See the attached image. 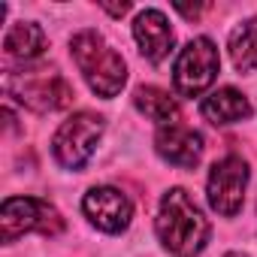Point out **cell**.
<instances>
[{
    "instance_id": "obj_12",
    "label": "cell",
    "mask_w": 257,
    "mask_h": 257,
    "mask_svg": "<svg viewBox=\"0 0 257 257\" xmlns=\"http://www.w3.org/2000/svg\"><path fill=\"white\" fill-rule=\"evenodd\" d=\"M4 49H7V55H13V58L31 61V58H37V55H43V49H46V34H43L40 25H34V22H16V25L7 31V37H4Z\"/></svg>"
},
{
    "instance_id": "obj_10",
    "label": "cell",
    "mask_w": 257,
    "mask_h": 257,
    "mask_svg": "<svg viewBox=\"0 0 257 257\" xmlns=\"http://www.w3.org/2000/svg\"><path fill=\"white\" fill-rule=\"evenodd\" d=\"M134 37L140 43V52L152 64H161L170 55V49H173V28L164 19V13H158V10H146V13L137 16Z\"/></svg>"
},
{
    "instance_id": "obj_11",
    "label": "cell",
    "mask_w": 257,
    "mask_h": 257,
    "mask_svg": "<svg viewBox=\"0 0 257 257\" xmlns=\"http://www.w3.org/2000/svg\"><path fill=\"white\" fill-rule=\"evenodd\" d=\"M200 112H203V118L212 121V124H236V121H242V118L251 115V103L245 100L242 91H236V88H221V91H215L212 97L203 100Z\"/></svg>"
},
{
    "instance_id": "obj_6",
    "label": "cell",
    "mask_w": 257,
    "mask_h": 257,
    "mask_svg": "<svg viewBox=\"0 0 257 257\" xmlns=\"http://www.w3.org/2000/svg\"><path fill=\"white\" fill-rule=\"evenodd\" d=\"M103 134V118L94 112H79L61 124L55 134V158L67 170H82L85 161L94 155V146Z\"/></svg>"
},
{
    "instance_id": "obj_14",
    "label": "cell",
    "mask_w": 257,
    "mask_h": 257,
    "mask_svg": "<svg viewBox=\"0 0 257 257\" xmlns=\"http://www.w3.org/2000/svg\"><path fill=\"white\" fill-rule=\"evenodd\" d=\"M230 58H233V67L239 73L257 70V19L242 22L230 34Z\"/></svg>"
},
{
    "instance_id": "obj_15",
    "label": "cell",
    "mask_w": 257,
    "mask_h": 257,
    "mask_svg": "<svg viewBox=\"0 0 257 257\" xmlns=\"http://www.w3.org/2000/svg\"><path fill=\"white\" fill-rule=\"evenodd\" d=\"M106 13H112V16H124L127 10H131V4H121V7H103Z\"/></svg>"
},
{
    "instance_id": "obj_16",
    "label": "cell",
    "mask_w": 257,
    "mask_h": 257,
    "mask_svg": "<svg viewBox=\"0 0 257 257\" xmlns=\"http://www.w3.org/2000/svg\"><path fill=\"white\" fill-rule=\"evenodd\" d=\"M227 257H248V254H227Z\"/></svg>"
},
{
    "instance_id": "obj_5",
    "label": "cell",
    "mask_w": 257,
    "mask_h": 257,
    "mask_svg": "<svg viewBox=\"0 0 257 257\" xmlns=\"http://www.w3.org/2000/svg\"><path fill=\"white\" fill-rule=\"evenodd\" d=\"M218 64L221 61H218V49H215L212 40H206V37L191 40L182 49V55L176 58V67H173V85H176V91L182 97L203 94L215 82Z\"/></svg>"
},
{
    "instance_id": "obj_2",
    "label": "cell",
    "mask_w": 257,
    "mask_h": 257,
    "mask_svg": "<svg viewBox=\"0 0 257 257\" xmlns=\"http://www.w3.org/2000/svg\"><path fill=\"white\" fill-rule=\"evenodd\" d=\"M70 52L76 58L79 73L85 76V82L91 85V91L97 97H115L124 82H127V67L121 61V55L115 49L106 46V40L97 31H82L73 37Z\"/></svg>"
},
{
    "instance_id": "obj_3",
    "label": "cell",
    "mask_w": 257,
    "mask_h": 257,
    "mask_svg": "<svg viewBox=\"0 0 257 257\" xmlns=\"http://www.w3.org/2000/svg\"><path fill=\"white\" fill-rule=\"evenodd\" d=\"M7 94L34 112H58L73 103V88L55 67H31L10 73Z\"/></svg>"
},
{
    "instance_id": "obj_8",
    "label": "cell",
    "mask_w": 257,
    "mask_h": 257,
    "mask_svg": "<svg viewBox=\"0 0 257 257\" xmlns=\"http://www.w3.org/2000/svg\"><path fill=\"white\" fill-rule=\"evenodd\" d=\"M82 209L91 218V224L106 233H121L131 224V215H134L131 200L118 188H91L82 200Z\"/></svg>"
},
{
    "instance_id": "obj_4",
    "label": "cell",
    "mask_w": 257,
    "mask_h": 257,
    "mask_svg": "<svg viewBox=\"0 0 257 257\" xmlns=\"http://www.w3.org/2000/svg\"><path fill=\"white\" fill-rule=\"evenodd\" d=\"M31 230L43 236H55L64 230V221L58 209L40 197H7L4 209H0V236H4V242H16Z\"/></svg>"
},
{
    "instance_id": "obj_7",
    "label": "cell",
    "mask_w": 257,
    "mask_h": 257,
    "mask_svg": "<svg viewBox=\"0 0 257 257\" xmlns=\"http://www.w3.org/2000/svg\"><path fill=\"white\" fill-rule=\"evenodd\" d=\"M245 185H248V167L242 158L227 155L218 161L209 173V203L218 215L233 218L245 203Z\"/></svg>"
},
{
    "instance_id": "obj_13",
    "label": "cell",
    "mask_w": 257,
    "mask_h": 257,
    "mask_svg": "<svg viewBox=\"0 0 257 257\" xmlns=\"http://www.w3.org/2000/svg\"><path fill=\"white\" fill-rule=\"evenodd\" d=\"M134 100H137V109H140L146 118L158 121V124H176V118H179V103H176L167 91H161V88H155V85L137 88Z\"/></svg>"
},
{
    "instance_id": "obj_1",
    "label": "cell",
    "mask_w": 257,
    "mask_h": 257,
    "mask_svg": "<svg viewBox=\"0 0 257 257\" xmlns=\"http://www.w3.org/2000/svg\"><path fill=\"white\" fill-rule=\"evenodd\" d=\"M209 233L212 227L203 218V212L197 209V203L191 200V194L185 188L167 191V197L161 200V212H158L161 242L179 257H194L206 248Z\"/></svg>"
},
{
    "instance_id": "obj_9",
    "label": "cell",
    "mask_w": 257,
    "mask_h": 257,
    "mask_svg": "<svg viewBox=\"0 0 257 257\" xmlns=\"http://www.w3.org/2000/svg\"><path fill=\"white\" fill-rule=\"evenodd\" d=\"M158 155L176 167H197L200 155H203V137L185 124H167L158 131Z\"/></svg>"
}]
</instances>
